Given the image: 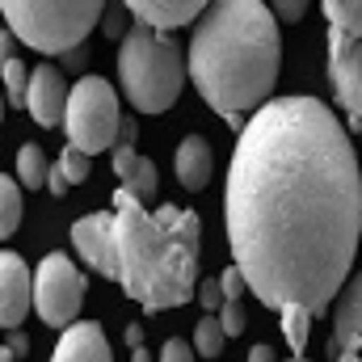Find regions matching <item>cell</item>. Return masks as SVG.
Instances as JSON below:
<instances>
[{
    "mask_svg": "<svg viewBox=\"0 0 362 362\" xmlns=\"http://www.w3.org/2000/svg\"><path fill=\"white\" fill-rule=\"evenodd\" d=\"M223 211L232 266L266 308L329 312L362 245L350 131L316 97H270L236 131Z\"/></svg>",
    "mask_w": 362,
    "mask_h": 362,
    "instance_id": "1",
    "label": "cell"
},
{
    "mask_svg": "<svg viewBox=\"0 0 362 362\" xmlns=\"http://www.w3.org/2000/svg\"><path fill=\"white\" fill-rule=\"evenodd\" d=\"M278 17L262 0H211L189 38L185 72L202 101L236 131L245 114L270 101L278 85Z\"/></svg>",
    "mask_w": 362,
    "mask_h": 362,
    "instance_id": "2",
    "label": "cell"
},
{
    "mask_svg": "<svg viewBox=\"0 0 362 362\" xmlns=\"http://www.w3.org/2000/svg\"><path fill=\"white\" fill-rule=\"evenodd\" d=\"M114 249H118V286L144 312H169L198 291V215L181 206H148L114 189Z\"/></svg>",
    "mask_w": 362,
    "mask_h": 362,
    "instance_id": "3",
    "label": "cell"
},
{
    "mask_svg": "<svg viewBox=\"0 0 362 362\" xmlns=\"http://www.w3.org/2000/svg\"><path fill=\"white\" fill-rule=\"evenodd\" d=\"M118 81L139 114H165L181 97L185 81V64L169 30H156L148 21L131 25L118 51Z\"/></svg>",
    "mask_w": 362,
    "mask_h": 362,
    "instance_id": "4",
    "label": "cell"
},
{
    "mask_svg": "<svg viewBox=\"0 0 362 362\" xmlns=\"http://www.w3.org/2000/svg\"><path fill=\"white\" fill-rule=\"evenodd\" d=\"M0 13L17 42L42 55H64L85 47V38L101 25L105 0H0Z\"/></svg>",
    "mask_w": 362,
    "mask_h": 362,
    "instance_id": "5",
    "label": "cell"
},
{
    "mask_svg": "<svg viewBox=\"0 0 362 362\" xmlns=\"http://www.w3.org/2000/svg\"><path fill=\"white\" fill-rule=\"evenodd\" d=\"M329 17V81L333 97L362 135V0H325Z\"/></svg>",
    "mask_w": 362,
    "mask_h": 362,
    "instance_id": "6",
    "label": "cell"
},
{
    "mask_svg": "<svg viewBox=\"0 0 362 362\" xmlns=\"http://www.w3.org/2000/svg\"><path fill=\"white\" fill-rule=\"evenodd\" d=\"M64 131L68 144L81 152H105L114 148V135L122 131V114H118V93L101 76H81L68 93V110H64Z\"/></svg>",
    "mask_w": 362,
    "mask_h": 362,
    "instance_id": "7",
    "label": "cell"
},
{
    "mask_svg": "<svg viewBox=\"0 0 362 362\" xmlns=\"http://www.w3.org/2000/svg\"><path fill=\"white\" fill-rule=\"evenodd\" d=\"M85 278L72 266L68 253H47L34 270V312L55 325V329H68L76 316H81V303H85Z\"/></svg>",
    "mask_w": 362,
    "mask_h": 362,
    "instance_id": "8",
    "label": "cell"
},
{
    "mask_svg": "<svg viewBox=\"0 0 362 362\" xmlns=\"http://www.w3.org/2000/svg\"><path fill=\"white\" fill-rule=\"evenodd\" d=\"M72 245L93 270L110 282H118V249H114V211H93L72 223Z\"/></svg>",
    "mask_w": 362,
    "mask_h": 362,
    "instance_id": "9",
    "label": "cell"
},
{
    "mask_svg": "<svg viewBox=\"0 0 362 362\" xmlns=\"http://www.w3.org/2000/svg\"><path fill=\"white\" fill-rule=\"evenodd\" d=\"M34 308V274L17 253H0V329H17Z\"/></svg>",
    "mask_w": 362,
    "mask_h": 362,
    "instance_id": "10",
    "label": "cell"
},
{
    "mask_svg": "<svg viewBox=\"0 0 362 362\" xmlns=\"http://www.w3.org/2000/svg\"><path fill=\"white\" fill-rule=\"evenodd\" d=\"M68 81L59 68L42 64L30 72V89H25V110L34 114L38 127H64V110H68Z\"/></svg>",
    "mask_w": 362,
    "mask_h": 362,
    "instance_id": "11",
    "label": "cell"
},
{
    "mask_svg": "<svg viewBox=\"0 0 362 362\" xmlns=\"http://www.w3.org/2000/svg\"><path fill=\"white\" fill-rule=\"evenodd\" d=\"M110 160H114V173L122 177V189H127V194H135L144 206L156 198V189H160V173H156V165H152L148 156H139L131 144H118Z\"/></svg>",
    "mask_w": 362,
    "mask_h": 362,
    "instance_id": "12",
    "label": "cell"
},
{
    "mask_svg": "<svg viewBox=\"0 0 362 362\" xmlns=\"http://www.w3.org/2000/svg\"><path fill=\"white\" fill-rule=\"evenodd\" d=\"M51 362H114V358H110V341H105L101 325L81 320V325H68L64 329V337H59Z\"/></svg>",
    "mask_w": 362,
    "mask_h": 362,
    "instance_id": "13",
    "label": "cell"
},
{
    "mask_svg": "<svg viewBox=\"0 0 362 362\" xmlns=\"http://www.w3.org/2000/svg\"><path fill=\"white\" fill-rule=\"evenodd\" d=\"M333 341H337V350L362 346V270L346 278V286H341V299L333 308Z\"/></svg>",
    "mask_w": 362,
    "mask_h": 362,
    "instance_id": "14",
    "label": "cell"
},
{
    "mask_svg": "<svg viewBox=\"0 0 362 362\" xmlns=\"http://www.w3.org/2000/svg\"><path fill=\"white\" fill-rule=\"evenodd\" d=\"M139 21L156 25V30H177V25H189L198 21V13L211 4V0H122Z\"/></svg>",
    "mask_w": 362,
    "mask_h": 362,
    "instance_id": "15",
    "label": "cell"
},
{
    "mask_svg": "<svg viewBox=\"0 0 362 362\" xmlns=\"http://www.w3.org/2000/svg\"><path fill=\"white\" fill-rule=\"evenodd\" d=\"M173 173L185 189H202L211 181V144L202 135H185L173 152Z\"/></svg>",
    "mask_w": 362,
    "mask_h": 362,
    "instance_id": "16",
    "label": "cell"
},
{
    "mask_svg": "<svg viewBox=\"0 0 362 362\" xmlns=\"http://www.w3.org/2000/svg\"><path fill=\"white\" fill-rule=\"evenodd\" d=\"M47 152L38 148V144H21V152H17V181L21 185H30V189H38V185H47Z\"/></svg>",
    "mask_w": 362,
    "mask_h": 362,
    "instance_id": "17",
    "label": "cell"
},
{
    "mask_svg": "<svg viewBox=\"0 0 362 362\" xmlns=\"http://www.w3.org/2000/svg\"><path fill=\"white\" fill-rule=\"evenodd\" d=\"M223 325H219V316L215 312H206L198 325H194V354L198 358H219V350H223Z\"/></svg>",
    "mask_w": 362,
    "mask_h": 362,
    "instance_id": "18",
    "label": "cell"
},
{
    "mask_svg": "<svg viewBox=\"0 0 362 362\" xmlns=\"http://www.w3.org/2000/svg\"><path fill=\"white\" fill-rule=\"evenodd\" d=\"M17 223H21V189L13 177L0 173V240H8L17 232Z\"/></svg>",
    "mask_w": 362,
    "mask_h": 362,
    "instance_id": "19",
    "label": "cell"
},
{
    "mask_svg": "<svg viewBox=\"0 0 362 362\" xmlns=\"http://www.w3.org/2000/svg\"><path fill=\"white\" fill-rule=\"evenodd\" d=\"M0 81H4L0 89H4V97H8V101H13V110H21V105H25V89H30V68L13 55V59L0 68Z\"/></svg>",
    "mask_w": 362,
    "mask_h": 362,
    "instance_id": "20",
    "label": "cell"
},
{
    "mask_svg": "<svg viewBox=\"0 0 362 362\" xmlns=\"http://www.w3.org/2000/svg\"><path fill=\"white\" fill-rule=\"evenodd\" d=\"M312 320H316V316L303 312V308H282V329H286V341H291L295 354H303V346H308V325H312Z\"/></svg>",
    "mask_w": 362,
    "mask_h": 362,
    "instance_id": "21",
    "label": "cell"
},
{
    "mask_svg": "<svg viewBox=\"0 0 362 362\" xmlns=\"http://www.w3.org/2000/svg\"><path fill=\"white\" fill-rule=\"evenodd\" d=\"M59 173H64V181L68 185H76V181H85L89 177V169H93V160H89V152H81V148H64V156H59V165H55Z\"/></svg>",
    "mask_w": 362,
    "mask_h": 362,
    "instance_id": "22",
    "label": "cell"
},
{
    "mask_svg": "<svg viewBox=\"0 0 362 362\" xmlns=\"http://www.w3.org/2000/svg\"><path fill=\"white\" fill-rule=\"evenodd\" d=\"M215 316H219V325H223V333H228V337H240V333L249 329V320H245V308H240V299H223Z\"/></svg>",
    "mask_w": 362,
    "mask_h": 362,
    "instance_id": "23",
    "label": "cell"
},
{
    "mask_svg": "<svg viewBox=\"0 0 362 362\" xmlns=\"http://www.w3.org/2000/svg\"><path fill=\"white\" fill-rule=\"evenodd\" d=\"M219 291H223V299H245L249 282H245V274L236 270V266H228V270L219 274Z\"/></svg>",
    "mask_w": 362,
    "mask_h": 362,
    "instance_id": "24",
    "label": "cell"
},
{
    "mask_svg": "<svg viewBox=\"0 0 362 362\" xmlns=\"http://www.w3.org/2000/svg\"><path fill=\"white\" fill-rule=\"evenodd\" d=\"M308 4H312V0H270V13L278 21H299V17L308 13Z\"/></svg>",
    "mask_w": 362,
    "mask_h": 362,
    "instance_id": "25",
    "label": "cell"
},
{
    "mask_svg": "<svg viewBox=\"0 0 362 362\" xmlns=\"http://www.w3.org/2000/svg\"><path fill=\"white\" fill-rule=\"evenodd\" d=\"M160 362H194V346L181 341V337H169L165 350H160Z\"/></svg>",
    "mask_w": 362,
    "mask_h": 362,
    "instance_id": "26",
    "label": "cell"
},
{
    "mask_svg": "<svg viewBox=\"0 0 362 362\" xmlns=\"http://www.w3.org/2000/svg\"><path fill=\"white\" fill-rule=\"evenodd\" d=\"M127 13H131L127 4H122V8H105V13H101V30H105L110 38H114V34H122V25H127Z\"/></svg>",
    "mask_w": 362,
    "mask_h": 362,
    "instance_id": "27",
    "label": "cell"
},
{
    "mask_svg": "<svg viewBox=\"0 0 362 362\" xmlns=\"http://www.w3.org/2000/svg\"><path fill=\"white\" fill-rule=\"evenodd\" d=\"M198 299H202V308H206V312H215V308L223 303V291H219V278H206V282L198 286Z\"/></svg>",
    "mask_w": 362,
    "mask_h": 362,
    "instance_id": "28",
    "label": "cell"
},
{
    "mask_svg": "<svg viewBox=\"0 0 362 362\" xmlns=\"http://www.w3.org/2000/svg\"><path fill=\"white\" fill-rule=\"evenodd\" d=\"M47 189H51V194H55V198H64V194H68V181H64V173H59V169H55V165H51V169H47Z\"/></svg>",
    "mask_w": 362,
    "mask_h": 362,
    "instance_id": "29",
    "label": "cell"
},
{
    "mask_svg": "<svg viewBox=\"0 0 362 362\" xmlns=\"http://www.w3.org/2000/svg\"><path fill=\"white\" fill-rule=\"evenodd\" d=\"M25 350H30V337H25V333H13V337H8V354H13V358H21Z\"/></svg>",
    "mask_w": 362,
    "mask_h": 362,
    "instance_id": "30",
    "label": "cell"
},
{
    "mask_svg": "<svg viewBox=\"0 0 362 362\" xmlns=\"http://www.w3.org/2000/svg\"><path fill=\"white\" fill-rule=\"evenodd\" d=\"M13 59V30H0V68Z\"/></svg>",
    "mask_w": 362,
    "mask_h": 362,
    "instance_id": "31",
    "label": "cell"
},
{
    "mask_svg": "<svg viewBox=\"0 0 362 362\" xmlns=\"http://www.w3.org/2000/svg\"><path fill=\"white\" fill-rule=\"evenodd\" d=\"M249 362H278V358H274V350H270V346L262 341V346H253V350H249Z\"/></svg>",
    "mask_w": 362,
    "mask_h": 362,
    "instance_id": "32",
    "label": "cell"
},
{
    "mask_svg": "<svg viewBox=\"0 0 362 362\" xmlns=\"http://www.w3.org/2000/svg\"><path fill=\"white\" fill-rule=\"evenodd\" d=\"M64 64H68V68H81V64H85V47H72V51H64Z\"/></svg>",
    "mask_w": 362,
    "mask_h": 362,
    "instance_id": "33",
    "label": "cell"
},
{
    "mask_svg": "<svg viewBox=\"0 0 362 362\" xmlns=\"http://www.w3.org/2000/svg\"><path fill=\"white\" fill-rule=\"evenodd\" d=\"M127 341H131V350L144 346V325H131V329H127Z\"/></svg>",
    "mask_w": 362,
    "mask_h": 362,
    "instance_id": "34",
    "label": "cell"
},
{
    "mask_svg": "<svg viewBox=\"0 0 362 362\" xmlns=\"http://www.w3.org/2000/svg\"><path fill=\"white\" fill-rule=\"evenodd\" d=\"M337 362H362V346H354V350H341V358Z\"/></svg>",
    "mask_w": 362,
    "mask_h": 362,
    "instance_id": "35",
    "label": "cell"
},
{
    "mask_svg": "<svg viewBox=\"0 0 362 362\" xmlns=\"http://www.w3.org/2000/svg\"><path fill=\"white\" fill-rule=\"evenodd\" d=\"M131 362H152V358H148V350H144V346H135V354H131Z\"/></svg>",
    "mask_w": 362,
    "mask_h": 362,
    "instance_id": "36",
    "label": "cell"
},
{
    "mask_svg": "<svg viewBox=\"0 0 362 362\" xmlns=\"http://www.w3.org/2000/svg\"><path fill=\"white\" fill-rule=\"evenodd\" d=\"M0 362H13V354H8V346H0Z\"/></svg>",
    "mask_w": 362,
    "mask_h": 362,
    "instance_id": "37",
    "label": "cell"
},
{
    "mask_svg": "<svg viewBox=\"0 0 362 362\" xmlns=\"http://www.w3.org/2000/svg\"><path fill=\"white\" fill-rule=\"evenodd\" d=\"M0 118H4V93H0Z\"/></svg>",
    "mask_w": 362,
    "mask_h": 362,
    "instance_id": "38",
    "label": "cell"
},
{
    "mask_svg": "<svg viewBox=\"0 0 362 362\" xmlns=\"http://www.w3.org/2000/svg\"><path fill=\"white\" fill-rule=\"evenodd\" d=\"M286 362H308V358H286Z\"/></svg>",
    "mask_w": 362,
    "mask_h": 362,
    "instance_id": "39",
    "label": "cell"
}]
</instances>
